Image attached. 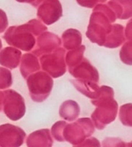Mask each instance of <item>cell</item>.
Masks as SVG:
<instances>
[{
    "label": "cell",
    "mask_w": 132,
    "mask_h": 147,
    "mask_svg": "<svg viewBox=\"0 0 132 147\" xmlns=\"http://www.w3.org/2000/svg\"><path fill=\"white\" fill-rule=\"evenodd\" d=\"M1 42H0V47H1Z\"/></svg>",
    "instance_id": "3"
},
{
    "label": "cell",
    "mask_w": 132,
    "mask_h": 147,
    "mask_svg": "<svg viewBox=\"0 0 132 147\" xmlns=\"http://www.w3.org/2000/svg\"><path fill=\"white\" fill-rule=\"evenodd\" d=\"M4 14H5L3 13V12L0 10V32L3 31V29L4 27V23H5Z\"/></svg>",
    "instance_id": "2"
},
{
    "label": "cell",
    "mask_w": 132,
    "mask_h": 147,
    "mask_svg": "<svg viewBox=\"0 0 132 147\" xmlns=\"http://www.w3.org/2000/svg\"><path fill=\"white\" fill-rule=\"evenodd\" d=\"M9 73L3 68H0V88H4L9 85Z\"/></svg>",
    "instance_id": "1"
}]
</instances>
